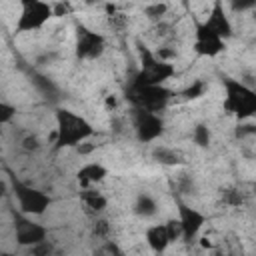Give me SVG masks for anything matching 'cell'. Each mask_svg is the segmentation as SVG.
Returning a JSON list of instances; mask_svg holds the SVG:
<instances>
[{"label": "cell", "mask_w": 256, "mask_h": 256, "mask_svg": "<svg viewBox=\"0 0 256 256\" xmlns=\"http://www.w3.org/2000/svg\"><path fill=\"white\" fill-rule=\"evenodd\" d=\"M248 134H254V126H252V124H242V126H238V130H236V136H238V138H244V136H248Z\"/></svg>", "instance_id": "cell-28"}, {"label": "cell", "mask_w": 256, "mask_h": 256, "mask_svg": "<svg viewBox=\"0 0 256 256\" xmlns=\"http://www.w3.org/2000/svg\"><path fill=\"white\" fill-rule=\"evenodd\" d=\"M52 16V6L48 2H40V0H26L22 2V10L16 22V30L18 32H32V30H40Z\"/></svg>", "instance_id": "cell-3"}, {"label": "cell", "mask_w": 256, "mask_h": 256, "mask_svg": "<svg viewBox=\"0 0 256 256\" xmlns=\"http://www.w3.org/2000/svg\"><path fill=\"white\" fill-rule=\"evenodd\" d=\"M172 92L164 86H140V88H130V100L134 102L136 108L148 110V112H160L166 108Z\"/></svg>", "instance_id": "cell-4"}, {"label": "cell", "mask_w": 256, "mask_h": 256, "mask_svg": "<svg viewBox=\"0 0 256 256\" xmlns=\"http://www.w3.org/2000/svg\"><path fill=\"white\" fill-rule=\"evenodd\" d=\"M144 12H146V16L150 18V20H160L166 12H168V4H148L146 8H144Z\"/></svg>", "instance_id": "cell-20"}, {"label": "cell", "mask_w": 256, "mask_h": 256, "mask_svg": "<svg viewBox=\"0 0 256 256\" xmlns=\"http://www.w3.org/2000/svg\"><path fill=\"white\" fill-rule=\"evenodd\" d=\"M106 106H112V108H114V106H116V98H114V96H112V98H106Z\"/></svg>", "instance_id": "cell-30"}, {"label": "cell", "mask_w": 256, "mask_h": 256, "mask_svg": "<svg viewBox=\"0 0 256 256\" xmlns=\"http://www.w3.org/2000/svg\"><path fill=\"white\" fill-rule=\"evenodd\" d=\"M52 254H54V244L48 240H42L30 246V256H52Z\"/></svg>", "instance_id": "cell-19"}, {"label": "cell", "mask_w": 256, "mask_h": 256, "mask_svg": "<svg viewBox=\"0 0 256 256\" xmlns=\"http://www.w3.org/2000/svg\"><path fill=\"white\" fill-rule=\"evenodd\" d=\"M224 108L234 114L238 120H248L256 112V92L246 86L242 80L226 78L224 80Z\"/></svg>", "instance_id": "cell-2"}, {"label": "cell", "mask_w": 256, "mask_h": 256, "mask_svg": "<svg viewBox=\"0 0 256 256\" xmlns=\"http://www.w3.org/2000/svg\"><path fill=\"white\" fill-rule=\"evenodd\" d=\"M104 52V36L86 28L78 26V42H76V54L84 60H94Z\"/></svg>", "instance_id": "cell-7"}, {"label": "cell", "mask_w": 256, "mask_h": 256, "mask_svg": "<svg viewBox=\"0 0 256 256\" xmlns=\"http://www.w3.org/2000/svg\"><path fill=\"white\" fill-rule=\"evenodd\" d=\"M50 6H52V16H64L70 12L68 4H50Z\"/></svg>", "instance_id": "cell-27"}, {"label": "cell", "mask_w": 256, "mask_h": 256, "mask_svg": "<svg viewBox=\"0 0 256 256\" xmlns=\"http://www.w3.org/2000/svg\"><path fill=\"white\" fill-rule=\"evenodd\" d=\"M254 6H256L254 0H248V2H234V4H232L234 10H248V8H254Z\"/></svg>", "instance_id": "cell-29"}, {"label": "cell", "mask_w": 256, "mask_h": 256, "mask_svg": "<svg viewBox=\"0 0 256 256\" xmlns=\"http://www.w3.org/2000/svg\"><path fill=\"white\" fill-rule=\"evenodd\" d=\"M192 140L198 146H208L210 144V130H208V126L206 124H198L194 128V132H192Z\"/></svg>", "instance_id": "cell-17"}, {"label": "cell", "mask_w": 256, "mask_h": 256, "mask_svg": "<svg viewBox=\"0 0 256 256\" xmlns=\"http://www.w3.org/2000/svg\"><path fill=\"white\" fill-rule=\"evenodd\" d=\"M14 114H16V108H14L12 104H8V102L0 100V124L10 122V120L14 118Z\"/></svg>", "instance_id": "cell-22"}, {"label": "cell", "mask_w": 256, "mask_h": 256, "mask_svg": "<svg viewBox=\"0 0 256 256\" xmlns=\"http://www.w3.org/2000/svg\"><path fill=\"white\" fill-rule=\"evenodd\" d=\"M12 190H14V196L18 200V206L24 214H44L46 208L50 206V196L48 194L28 186V184H22L16 178L12 180Z\"/></svg>", "instance_id": "cell-5"}, {"label": "cell", "mask_w": 256, "mask_h": 256, "mask_svg": "<svg viewBox=\"0 0 256 256\" xmlns=\"http://www.w3.org/2000/svg\"><path fill=\"white\" fill-rule=\"evenodd\" d=\"M0 256H16V254H12V252H4V254H0Z\"/></svg>", "instance_id": "cell-32"}, {"label": "cell", "mask_w": 256, "mask_h": 256, "mask_svg": "<svg viewBox=\"0 0 256 256\" xmlns=\"http://www.w3.org/2000/svg\"><path fill=\"white\" fill-rule=\"evenodd\" d=\"M224 48L226 46H224L222 38H218L210 28H206L204 22L198 24V28H196V42H194V52L196 54L212 58V56H218Z\"/></svg>", "instance_id": "cell-10"}, {"label": "cell", "mask_w": 256, "mask_h": 256, "mask_svg": "<svg viewBox=\"0 0 256 256\" xmlns=\"http://www.w3.org/2000/svg\"><path fill=\"white\" fill-rule=\"evenodd\" d=\"M164 226H166V232H168V236H170V242H172V240H176L178 236H182V230H180V222H178L176 218L168 220Z\"/></svg>", "instance_id": "cell-25"}, {"label": "cell", "mask_w": 256, "mask_h": 256, "mask_svg": "<svg viewBox=\"0 0 256 256\" xmlns=\"http://www.w3.org/2000/svg\"><path fill=\"white\" fill-rule=\"evenodd\" d=\"M4 194H6V184L0 182V196H4Z\"/></svg>", "instance_id": "cell-31"}, {"label": "cell", "mask_w": 256, "mask_h": 256, "mask_svg": "<svg viewBox=\"0 0 256 256\" xmlns=\"http://www.w3.org/2000/svg\"><path fill=\"white\" fill-rule=\"evenodd\" d=\"M22 148L28 150V152H36V150L40 148V142H38V138H36L34 134H28V136L22 140Z\"/></svg>", "instance_id": "cell-26"}, {"label": "cell", "mask_w": 256, "mask_h": 256, "mask_svg": "<svg viewBox=\"0 0 256 256\" xmlns=\"http://www.w3.org/2000/svg\"><path fill=\"white\" fill-rule=\"evenodd\" d=\"M134 212L142 218H148V216H154L158 212V206H156V200L150 196V194H138L136 202H134Z\"/></svg>", "instance_id": "cell-16"}, {"label": "cell", "mask_w": 256, "mask_h": 256, "mask_svg": "<svg viewBox=\"0 0 256 256\" xmlns=\"http://www.w3.org/2000/svg\"><path fill=\"white\" fill-rule=\"evenodd\" d=\"M14 228H16V242L20 246H34V244L46 240V234H48V230L42 224L32 222L24 216H16Z\"/></svg>", "instance_id": "cell-9"}, {"label": "cell", "mask_w": 256, "mask_h": 256, "mask_svg": "<svg viewBox=\"0 0 256 256\" xmlns=\"http://www.w3.org/2000/svg\"><path fill=\"white\" fill-rule=\"evenodd\" d=\"M108 170L98 164V162H90V164H84L80 170H78V182L82 186H90V184H98L106 178Z\"/></svg>", "instance_id": "cell-13"}, {"label": "cell", "mask_w": 256, "mask_h": 256, "mask_svg": "<svg viewBox=\"0 0 256 256\" xmlns=\"http://www.w3.org/2000/svg\"><path fill=\"white\" fill-rule=\"evenodd\" d=\"M92 134H94V128L86 118L66 108L56 110V146L58 148L80 146Z\"/></svg>", "instance_id": "cell-1"}, {"label": "cell", "mask_w": 256, "mask_h": 256, "mask_svg": "<svg viewBox=\"0 0 256 256\" xmlns=\"http://www.w3.org/2000/svg\"><path fill=\"white\" fill-rule=\"evenodd\" d=\"M178 190L182 194H192L194 192V180H192V176H188V174L180 176L178 178Z\"/></svg>", "instance_id": "cell-24"}, {"label": "cell", "mask_w": 256, "mask_h": 256, "mask_svg": "<svg viewBox=\"0 0 256 256\" xmlns=\"http://www.w3.org/2000/svg\"><path fill=\"white\" fill-rule=\"evenodd\" d=\"M152 158L158 162V164H164V166H180L184 164V154L176 148H170V146H154L152 150Z\"/></svg>", "instance_id": "cell-14"}, {"label": "cell", "mask_w": 256, "mask_h": 256, "mask_svg": "<svg viewBox=\"0 0 256 256\" xmlns=\"http://www.w3.org/2000/svg\"><path fill=\"white\" fill-rule=\"evenodd\" d=\"M178 222H180V230H182V238L186 242H192L196 238V234L202 230L206 218L202 212H198L196 208L186 206L184 202H178Z\"/></svg>", "instance_id": "cell-8"}, {"label": "cell", "mask_w": 256, "mask_h": 256, "mask_svg": "<svg viewBox=\"0 0 256 256\" xmlns=\"http://www.w3.org/2000/svg\"><path fill=\"white\" fill-rule=\"evenodd\" d=\"M146 242H148V246H150L156 254H162V252L168 248V244H170V236H168V232H166V226H164V224H154V226H150V228L146 230Z\"/></svg>", "instance_id": "cell-12"}, {"label": "cell", "mask_w": 256, "mask_h": 256, "mask_svg": "<svg viewBox=\"0 0 256 256\" xmlns=\"http://www.w3.org/2000/svg\"><path fill=\"white\" fill-rule=\"evenodd\" d=\"M204 26L210 28V30H212L218 38H222V40L232 36V24H230V20H228V16H226V12H224V6H222L220 2L212 4L210 16L206 18Z\"/></svg>", "instance_id": "cell-11"}, {"label": "cell", "mask_w": 256, "mask_h": 256, "mask_svg": "<svg viewBox=\"0 0 256 256\" xmlns=\"http://www.w3.org/2000/svg\"><path fill=\"white\" fill-rule=\"evenodd\" d=\"M82 202H84V206L90 210V212H94V214H98V212H102L104 208H106V198L98 192V190H90V188H84L82 190Z\"/></svg>", "instance_id": "cell-15"}, {"label": "cell", "mask_w": 256, "mask_h": 256, "mask_svg": "<svg viewBox=\"0 0 256 256\" xmlns=\"http://www.w3.org/2000/svg\"><path fill=\"white\" fill-rule=\"evenodd\" d=\"M134 130H136V138L140 142H154L164 132V120L156 112L136 108L134 110Z\"/></svg>", "instance_id": "cell-6"}, {"label": "cell", "mask_w": 256, "mask_h": 256, "mask_svg": "<svg viewBox=\"0 0 256 256\" xmlns=\"http://www.w3.org/2000/svg\"><path fill=\"white\" fill-rule=\"evenodd\" d=\"M94 256H124V252L118 248V244L106 242V244H102V246L94 252Z\"/></svg>", "instance_id": "cell-21"}, {"label": "cell", "mask_w": 256, "mask_h": 256, "mask_svg": "<svg viewBox=\"0 0 256 256\" xmlns=\"http://www.w3.org/2000/svg\"><path fill=\"white\" fill-rule=\"evenodd\" d=\"M204 92H206V82L196 80V82H192V84L182 92V96L188 98V100H192V98H200Z\"/></svg>", "instance_id": "cell-18"}, {"label": "cell", "mask_w": 256, "mask_h": 256, "mask_svg": "<svg viewBox=\"0 0 256 256\" xmlns=\"http://www.w3.org/2000/svg\"><path fill=\"white\" fill-rule=\"evenodd\" d=\"M242 200H244V196H242V192L240 190H226L224 192V202L226 204H230V206H240L242 204Z\"/></svg>", "instance_id": "cell-23"}]
</instances>
